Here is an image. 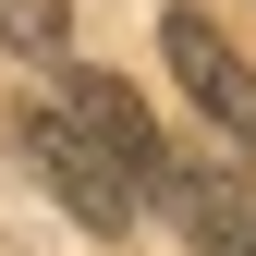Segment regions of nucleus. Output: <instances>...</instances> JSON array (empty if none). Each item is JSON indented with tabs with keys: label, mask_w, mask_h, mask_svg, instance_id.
I'll return each instance as SVG.
<instances>
[{
	"label": "nucleus",
	"mask_w": 256,
	"mask_h": 256,
	"mask_svg": "<svg viewBox=\"0 0 256 256\" xmlns=\"http://www.w3.org/2000/svg\"><path fill=\"white\" fill-rule=\"evenodd\" d=\"M0 37H12V49H61V37H74V12H61V0H0Z\"/></svg>",
	"instance_id": "5"
},
{
	"label": "nucleus",
	"mask_w": 256,
	"mask_h": 256,
	"mask_svg": "<svg viewBox=\"0 0 256 256\" xmlns=\"http://www.w3.org/2000/svg\"><path fill=\"white\" fill-rule=\"evenodd\" d=\"M61 110H74V134L110 158L122 183H134V208H158L171 196V158H158V122L134 110V86L122 74H61Z\"/></svg>",
	"instance_id": "1"
},
{
	"label": "nucleus",
	"mask_w": 256,
	"mask_h": 256,
	"mask_svg": "<svg viewBox=\"0 0 256 256\" xmlns=\"http://www.w3.org/2000/svg\"><path fill=\"white\" fill-rule=\"evenodd\" d=\"M171 208L196 256H256V171H171Z\"/></svg>",
	"instance_id": "4"
},
{
	"label": "nucleus",
	"mask_w": 256,
	"mask_h": 256,
	"mask_svg": "<svg viewBox=\"0 0 256 256\" xmlns=\"http://www.w3.org/2000/svg\"><path fill=\"white\" fill-rule=\"evenodd\" d=\"M158 49H171L183 98H196V110L220 122V134H232V146H256V61H244L232 37H220L208 12H171V24H158Z\"/></svg>",
	"instance_id": "2"
},
{
	"label": "nucleus",
	"mask_w": 256,
	"mask_h": 256,
	"mask_svg": "<svg viewBox=\"0 0 256 256\" xmlns=\"http://www.w3.org/2000/svg\"><path fill=\"white\" fill-rule=\"evenodd\" d=\"M24 146H37V171H49V196L74 208L86 232H122V220H134V183H122L110 158H98V146L74 134V110H61V98H49V110H24Z\"/></svg>",
	"instance_id": "3"
}]
</instances>
